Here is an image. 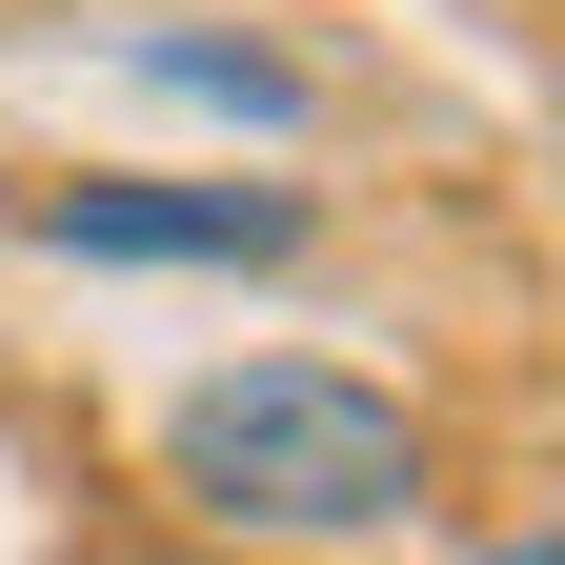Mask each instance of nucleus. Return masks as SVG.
I'll list each match as a JSON object with an SVG mask.
<instances>
[{"mask_svg": "<svg viewBox=\"0 0 565 565\" xmlns=\"http://www.w3.org/2000/svg\"><path fill=\"white\" fill-rule=\"evenodd\" d=\"M162 484L223 545H384L424 525V424L384 384H343V364H223V384H182L162 404Z\"/></svg>", "mask_w": 565, "mask_h": 565, "instance_id": "nucleus-1", "label": "nucleus"}, {"mask_svg": "<svg viewBox=\"0 0 565 565\" xmlns=\"http://www.w3.org/2000/svg\"><path fill=\"white\" fill-rule=\"evenodd\" d=\"M41 263H303V182H21Z\"/></svg>", "mask_w": 565, "mask_h": 565, "instance_id": "nucleus-2", "label": "nucleus"}, {"mask_svg": "<svg viewBox=\"0 0 565 565\" xmlns=\"http://www.w3.org/2000/svg\"><path fill=\"white\" fill-rule=\"evenodd\" d=\"M141 82H162V102H223V121H303V61H282V41H223V21H141Z\"/></svg>", "mask_w": 565, "mask_h": 565, "instance_id": "nucleus-3", "label": "nucleus"}, {"mask_svg": "<svg viewBox=\"0 0 565 565\" xmlns=\"http://www.w3.org/2000/svg\"><path fill=\"white\" fill-rule=\"evenodd\" d=\"M82 565H243V545H162V525H121V545H82Z\"/></svg>", "mask_w": 565, "mask_h": 565, "instance_id": "nucleus-4", "label": "nucleus"}, {"mask_svg": "<svg viewBox=\"0 0 565 565\" xmlns=\"http://www.w3.org/2000/svg\"><path fill=\"white\" fill-rule=\"evenodd\" d=\"M484 565H565V545H545V525H505V545H484Z\"/></svg>", "mask_w": 565, "mask_h": 565, "instance_id": "nucleus-5", "label": "nucleus"}]
</instances>
